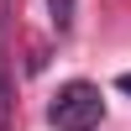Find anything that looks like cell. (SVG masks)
I'll list each match as a JSON object with an SVG mask.
<instances>
[{
    "label": "cell",
    "instance_id": "1",
    "mask_svg": "<svg viewBox=\"0 0 131 131\" xmlns=\"http://www.w3.org/2000/svg\"><path fill=\"white\" fill-rule=\"evenodd\" d=\"M47 121L58 126V131H94V126L105 121V94H100V84H89V79H68L58 94H52Z\"/></svg>",
    "mask_w": 131,
    "mask_h": 131
},
{
    "label": "cell",
    "instance_id": "2",
    "mask_svg": "<svg viewBox=\"0 0 131 131\" xmlns=\"http://www.w3.org/2000/svg\"><path fill=\"white\" fill-rule=\"evenodd\" d=\"M73 10H79V0H47V16H52V31H68L73 26Z\"/></svg>",
    "mask_w": 131,
    "mask_h": 131
},
{
    "label": "cell",
    "instance_id": "3",
    "mask_svg": "<svg viewBox=\"0 0 131 131\" xmlns=\"http://www.w3.org/2000/svg\"><path fill=\"white\" fill-rule=\"evenodd\" d=\"M10 110H16V100H10V79L0 68V131H10Z\"/></svg>",
    "mask_w": 131,
    "mask_h": 131
},
{
    "label": "cell",
    "instance_id": "4",
    "mask_svg": "<svg viewBox=\"0 0 131 131\" xmlns=\"http://www.w3.org/2000/svg\"><path fill=\"white\" fill-rule=\"evenodd\" d=\"M115 84H121V89H126V94H131V73H121V79H115Z\"/></svg>",
    "mask_w": 131,
    "mask_h": 131
}]
</instances>
